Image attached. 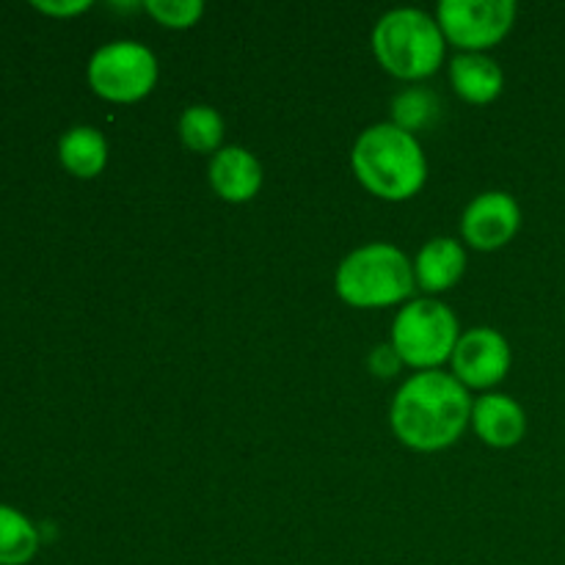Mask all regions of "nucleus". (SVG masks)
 Here are the masks:
<instances>
[{"mask_svg": "<svg viewBox=\"0 0 565 565\" xmlns=\"http://www.w3.org/2000/svg\"><path fill=\"white\" fill-rule=\"evenodd\" d=\"M390 423L397 439L412 450H447L472 423V397L456 375L425 370L397 390Z\"/></svg>", "mask_w": 565, "mask_h": 565, "instance_id": "obj_1", "label": "nucleus"}, {"mask_svg": "<svg viewBox=\"0 0 565 565\" xmlns=\"http://www.w3.org/2000/svg\"><path fill=\"white\" fill-rule=\"evenodd\" d=\"M353 174L370 193L386 202H406L423 191L428 180V160L417 136L392 121L359 132L351 149Z\"/></svg>", "mask_w": 565, "mask_h": 565, "instance_id": "obj_2", "label": "nucleus"}, {"mask_svg": "<svg viewBox=\"0 0 565 565\" xmlns=\"http://www.w3.org/2000/svg\"><path fill=\"white\" fill-rule=\"evenodd\" d=\"M337 292L356 309H381L414 296V263L392 243H367L348 254L334 276Z\"/></svg>", "mask_w": 565, "mask_h": 565, "instance_id": "obj_3", "label": "nucleus"}, {"mask_svg": "<svg viewBox=\"0 0 565 565\" xmlns=\"http://www.w3.org/2000/svg\"><path fill=\"white\" fill-rule=\"evenodd\" d=\"M447 39L436 17L419 9H392L375 22L373 53L401 81L430 77L445 61Z\"/></svg>", "mask_w": 565, "mask_h": 565, "instance_id": "obj_4", "label": "nucleus"}, {"mask_svg": "<svg viewBox=\"0 0 565 565\" xmlns=\"http://www.w3.org/2000/svg\"><path fill=\"white\" fill-rule=\"evenodd\" d=\"M458 318L436 298H414L392 323V342L403 364L414 370H436L450 362L458 345Z\"/></svg>", "mask_w": 565, "mask_h": 565, "instance_id": "obj_5", "label": "nucleus"}, {"mask_svg": "<svg viewBox=\"0 0 565 565\" xmlns=\"http://www.w3.org/2000/svg\"><path fill=\"white\" fill-rule=\"evenodd\" d=\"M88 86L108 103H138L158 83V58L132 39L108 42L88 61Z\"/></svg>", "mask_w": 565, "mask_h": 565, "instance_id": "obj_6", "label": "nucleus"}, {"mask_svg": "<svg viewBox=\"0 0 565 565\" xmlns=\"http://www.w3.org/2000/svg\"><path fill=\"white\" fill-rule=\"evenodd\" d=\"M516 11L513 0H441L436 22L463 53H486L511 33Z\"/></svg>", "mask_w": 565, "mask_h": 565, "instance_id": "obj_7", "label": "nucleus"}, {"mask_svg": "<svg viewBox=\"0 0 565 565\" xmlns=\"http://www.w3.org/2000/svg\"><path fill=\"white\" fill-rule=\"evenodd\" d=\"M511 362L513 353L505 334L489 329V326L463 331L450 359L452 375L467 390H491V386H497L500 381H505Z\"/></svg>", "mask_w": 565, "mask_h": 565, "instance_id": "obj_8", "label": "nucleus"}, {"mask_svg": "<svg viewBox=\"0 0 565 565\" xmlns=\"http://www.w3.org/2000/svg\"><path fill=\"white\" fill-rule=\"evenodd\" d=\"M522 226L519 202L505 191H486L467 204L461 215V235L478 252H497L516 237Z\"/></svg>", "mask_w": 565, "mask_h": 565, "instance_id": "obj_9", "label": "nucleus"}, {"mask_svg": "<svg viewBox=\"0 0 565 565\" xmlns=\"http://www.w3.org/2000/svg\"><path fill=\"white\" fill-rule=\"evenodd\" d=\"M469 425L489 447L511 450L527 434V414H524L522 403L513 401L511 395L491 392L472 403V423Z\"/></svg>", "mask_w": 565, "mask_h": 565, "instance_id": "obj_10", "label": "nucleus"}, {"mask_svg": "<svg viewBox=\"0 0 565 565\" xmlns=\"http://www.w3.org/2000/svg\"><path fill=\"white\" fill-rule=\"evenodd\" d=\"M210 185L224 202H252L263 188V166L248 149L221 147L210 160Z\"/></svg>", "mask_w": 565, "mask_h": 565, "instance_id": "obj_11", "label": "nucleus"}, {"mask_svg": "<svg viewBox=\"0 0 565 565\" xmlns=\"http://www.w3.org/2000/svg\"><path fill=\"white\" fill-rule=\"evenodd\" d=\"M467 270V252L456 237H434L414 259V279L425 292H447Z\"/></svg>", "mask_w": 565, "mask_h": 565, "instance_id": "obj_12", "label": "nucleus"}, {"mask_svg": "<svg viewBox=\"0 0 565 565\" xmlns=\"http://www.w3.org/2000/svg\"><path fill=\"white\" fill-rule=\"evenodd\" d=\"M450 83L458 97L472 105L494 103L505 88V72L491 55L461 53L450 64Z\"/></svg>", "mask_w": 565, "mask_h": 565, "instance_id": "obj_13", "label": "nucleus"}, {"mask_svg": "<svg viewBox=\"0 0 565 565\" xmlns=\"http://www.w3.org/2000/svg\"><path fill=\"white\" fill-rule=\"evenodd\" d=\"M58 158L70 174L81 177V180H92L108 163V141L92 125L70 127L58 141Z\"/></svg>", "mask_w": 565, "mask_h": 565, "instance_id": "obj_14", "label": "nucleus"}, {"mask_svg": "<svg viewBox=\"0 0 565 565\" xmlns=\"http://www.w3.org/2000/svg\"><path fill=\"white\" fill-rule=\"evenodd\" d=\"M39 530L17 508L0 502V565H25L39 552Z\"/></svg>", "mask_w": 565, "mask_h": 565, "instance_id": "obj_15", "label": "nucleus"}, {"mask_svg": "<svg viewBox=\"0 0 565 565\" xmlns=\"http://www.w3.org/2000/svg\"><path fill=\"white\" fill-rule=\"evenodd\" d=\"M180 138L191 152H218L224 141V119L213 105H191L180 116Z\"/></svg>", "mask_w": 565, "mask_h": 565, "instance_id": "obj_16", "label": "nucleus"}, {"mask_svg": "<svg viewBox=\"0 0 565 565\" xmlns=\"http://www.w3.org/2000/svg\"><path fill=\"white\" fill-rule=\"evenodd\" d=\"M441 116V99L430 88H406L392 99V125L406 132L425 130Z\"/></svg>", "mask_w": 565, "mask_h": 565, "instance_id": "obj_17", "label": "nucleus"}, {"mask_svg": "<svg viewBox=\"0 0 565 565\" xmlns=\"http://www.w3.org/2000/svg\"><path fill=\"white\" fill-rule=\"evenodd\" d=\"M143 9L154 17L163 28H191L202 20L204 3L202 0H147Z\"/></svg>", "mask_w": 565, "mask_h": 565, "instance_id": "obj_18", "label": "nucleus"}, {"mask_svg": "<svg viewBox=\"0 0 565 565\" xmlns=\"http://www.w3.org/2000/svg\"><path fill=\"white\" fill-rule=\"evenodd\" d=\"M401 364H403L401 356H397L395 348L392 345L375 348L373 356H370V367H373V373L381 375V379H390V375H395Z\"/></svg>", "mask_w": 565, "mask_h": 565, "instance_id": "obj_19", "label": "nucleus"}, {"mask_svg": "<svg viewBox=\"0 0 565 565\" xmlns=\"http://www.w3.org/2000/svg\"><path fill=\"white\" fill-rule=\"evenodd\" d=\"M88 0H64V3H47V0H36L33 3V9L42 11V14H50V17H72V14H81V11L88 9Z\"/></svg>", "mask_w": 565, "mask_h": 565, "instance_id": "obj_20", "label": "nucleus"}]
</instances>
